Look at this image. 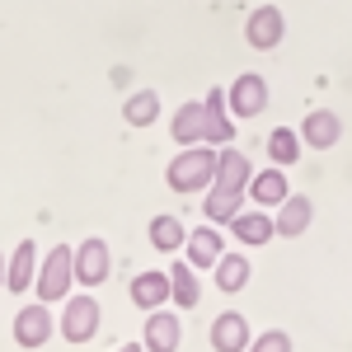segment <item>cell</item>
Segmentation results:
<instances>
[{
	"mask_svg": "<svg viewBox=\"0 0 352 352\" xmlns=\"http://www.w3.org/2000/svg\"><path fill=\"white\" fill-rule=\"evenodd\" d=\"M56 333V320H52V310H47V300H33V305H24L19 315H14V343L19 348H43L47 338Z\"/></svg>",
	"mask_w": 352,
	"mask_h": 352,
	"instance_id": "cell-5",
	"label": "cell"
},
{
	"mask_svg": "<svg viewBox=\"0 0 352 352\" xmlns=\"http://www.w3.org/2000/svg\"><path fill=\"white\" fill-rule=\"evenodd\" d=\"M300 146H305L300 132H292V127H272V132H268V160L287 169V164L300 160Z\"/></svg>",
	"mask_w": 352,
	"mask_h": 352,
	"instance_id": "cell-25",
	"label": "cell"
},
{
	"mask_svg": "<svg viewBox=\"0 0 352 352\" xmlns=\"http://www.w3.org/2000/svg\"><path fill=\"white\" fill-rule=\"evenodd\" d=\"M249 258L244 254H221L217 258V292H226V296H235V292H244L249 287Z\"/></svg>",
	"mask_w": 352,
	"mask_h": 352,
	"instance_id": "cell-22",
	"label": "cell"
},
{
	"mask_svg": "<svg viewBox=\"0 0 352 352\" xmlns=\"http://www.w3.org/2000/svg\"><path fill=\"white\" fill-rule=\"evenodd\" d=\"M160 118V94L155 89H136L122 99V122H132V127H151Z\"/></svg>",
	"mask_w": 352,
	"mask_h": 352,
	"instance_id": "cell-23",
	"label": "cell"
},
{
	"mask_svg": "<svg viewBox=\"0 0 352 352\" xmlns=\"http://www.w3.org/2000/svg\"><path fill=\"white\" fill-rule=\"evenodd\" d=\"M169 132H174L179 146H197V141H207V104H202V99L179 104L174 122H169Z\"/></svg>",
	"mask_w": 352,
	"mask_h": 352,
	"instance_id": "cell-17",
	"label": "cell"
},
{
	"mask_svg": "<svg viewBox=\"0 0 352 352\" xmlns=\"http://www.w3.org/2000/svg\"><path fill=\"white\" fill-rule=\"evenodd\" d=\"M217 146H207V141H197V146H179V155L169 160L164 169V184L174 192H207L212 188V179H217Z\"/></svg>",
	"mask_w": 352,
	"mask_h": 352,
	"instance_id": "cell-1",
	"label": "cell"
},
{
	"mask_svg": "<svg viewBox=\"0 0 352 352\" xmlns=\"http://www.w3.org/2000/svg\"><path fill=\"white\" fill-rule=\"evenodd\" d=\"M207 338H212L217 352H249V343H254L249 320H244L240 310H221L217 320H212V329H207Z\"/></svg>",
	"mask_w": 352,
	"mask_h": 352,
	"instance_id": "cell-9",
	"label": "cell"
},
{
	"mask_svg": "<svg viewBox=\"0 0 352 352\" xmlns=\"http://www.w3.org/2000/svg\"><path fill=\"white\" fill-rule=\"evenodd\" d=\"M56 333L66 343H89L99 333V300L94 296H66V310L56 320Z\"/></svg>",
	"mask_w": 352,
	"mask_h": 352,
	"instance_id": "cell-3",
	"label": "cell"
},
{
	"mask_svg": "<svg viewBox=\"0 0 352 352\" xmlns=\"http://www.w3.org/2000/svg\"><path fill=\"white\" fill-rule=\"evenodd\" d=\"M127 296H132L136 310H160L174 300V282H169V268H146L132 277V287H127Z\"/></svg>",
	"mask_w": 352,
	"mask_h": 352,
	"instance_id": "cell-7",
	"label": "cell"
},
{
	"mask_svg": "<svg viewBox=\"0 0 352 352\" xmlns=\"http://www.w3.org/2000/svg\"><path fill=\"white\" fill-rule=\"evenodd\" d=\"M230 235L249 249H258V244H268L277 235V221L268 217V207H258V212H240V217L230 221Z\"/></svg>",
	"mask_w": 352,
	"mask_h": 352,
	"instance_id": "cell-18",
	"label": "cell"
},
{
	"mask_svg": "<svg viewBox=\"0 0 352 352\" xmlns=\"http://www.w3.org/2000/svg\"><path fill=\"white\" fill-rule=\"evenodd\" d=\"M268 109V80L263 76H240V80L230 85V113L240 118V122H249V118H258V113Z\"/></svg>",
	"mask_w": 352,
	"mask_h": 352,
	"instance_id": "cell-10",
	"label": "cell"
},
{
	"mask_svg": "<svg viewBox=\"0 0 352 352\" xmlns=\"http://www.w3.org/2000/svg\"><path fill=\"white\" fill-rule=\"evenodd\" d=\"M282 33H287V19H282L277 5H258V10L244 19V43H249L254 52H272V47H282Z\"/></svg>",
	"mask_w": 352,
	"mask_h": 352,
	"instance_id": "cell-4",
	"label": "cell"
},
{
	"mask_svg": "<svg viewBox=\"0 0 352 352\" xmlns=\"http://www.w3.org/2000/svg\"><path fill=\"white\" fill-rule=\"evenodd\" d=\"M38 268H43L38 244H33V240H19V244H14V254H10V277H5V292L24 296L28 287L38 282Z\"/></svg>",
	"mask_w": 352,
	"mask_h": 352,
	"instance_id": "cell-12",
	"label": "cell"
},
{
	"mask_svg": "<svg viewBox=\"0 0 352 352\" xmlns=\"http://www.w3.org/2000/svg\"><path fill=\"white\" fill-rule=\"evenodd\" d=\"M146 235H151V244H155L160 254H179V249L188 244V226L179 217H169V212H160V217H151V230H146Z\"/></svg>",
	"mask_w": 352,
	"mask_h": 352,
	"instance_id": "cell-21",
	"label": "cell"
},
{
	"mask_svg": "<svg viewBox=\"0 0 352 352\" xmlns=\"http://www.w3.org/2000/svg\"><path fill=\"white\" fill-rule=\"evenodd\" d=\"M71 282H76V249L71 244H56L47 249V258H43V268H38V282H33V296L38 300H66L71 296Z\"/></svg>",
	"mask_w": 352,
	"mask_h": 352,
	"instance_id": "cell-2",
	"label": "cell"
},
{
	"mask_svg": "<svg viewBox=\"0 0 352 352\" xmlns=\"http://www.w3.org/2000/svg\"><path fill=\"white\" fill-rule=\"evenodd\" d=\"M249 197H254V207H282V202L292 197L287 169H282V164H268V169H258V174L249 179Z\"/></svg>",
	"mask_w": 352,
	"mask_h": 352,
	"instance_id": "cell-13",
	"label": "cell"
},
{
	"mask_svg": "<svg viewBox=\"0 0 352 352\" xmlns=\"http://www.w3.org/2000/svg\"><path fill=\"white\" fill-rule=\"evenodd\" d=\"M244 212V192H235V188H207V197H202V217L212 221V226H230V221Z\"/></svg>",
	"mask_w": 352,
	"mask_h": 352,
	"instance_id": "cell-20",
	"label": "cell"
},
{
	"mask_svg": "<svg viewBox=\"0 0 352 352\" xmlns=\"http://www.w3.org/2000/svg\"><path fill=\"white\" fill-rule=\"evenodd\" d=\"M226 254V235H221L217 226L207 221V226H197V230H188V244H184V258H188L192 268H217V258Z\"/></svg>",
	"mask_w": 352,
	"mask_h": 352,
	"instance_id": "cell-11",
	"label": "cell"
},
{
	"mask_svg": "<svg viewBox=\"0 0 352 352\" xmlns=\"http://www.w3.org/2000/svg\"><path fill=\"white\" fill-rule=\"evenodd\" d=\"M338 136H343V122H338V113H329V109H315L305 122H300V141L315 146V151L338 146Z\"/></svg>",
	"mask_w": 352,
	"mask_h": 352,
	"instance_id": "cell-19",
	"label": "cell"
},
{
	"mask_svg": "<svg viewBox=\"0 0 352 352\" xmlns=\"http://www.w3.org/2000/svg\"><path fill=\"white\" fill-rule=\"evenodd\" d=\"M249 352H296V348H292V333L268 329V333H258V338L249 343Z\"/></svg>",
	"mask_w": 352,
	"mask_h": 352,
	"instance_id": "cell-26",
	"label": "cell"
},
{
	"mask_svg": "<svg viewBox=\"0 0 352 352\" xmlns=\"http://www.w3.org/2000/svg\"><path fill=\"white\" fill-rule=\"evenodd\" d=\"M146 343H122V348H113V352H141Z\"/></svg>",
	"mask_w": 352,
	"mask_h": 352,
	"instance_id": "cell-28",
	"label": "cell"
},
{
	"mask_svg": "<svg viewBox=\"0 0 352 352\" xmlns=\"http://www.w3.org/2000/svg\"><path fill=\"white\" fill-rule=\"evenodd\" d=\"M169 282H174V300H179V310H192V305L202 300V282H197V268H192L188 258L169 268Z\"/></svg>",
	"mask_w": 352,
	"mask_h": 352,
	"instance_id": "cell-24",
	"label": "cell"
},
{
	"mask_svg": "<svg viewBox=\"0 0 352 352\" xmlns=\"http://www.w3.org/2000/svg\"><path fill=\"white\" fill-rule=\"evenodd\" d=\"M272 221H277V235H282V240H300V235L310 230V221H315V202L300 197V192H292V197L277 207Z\"/></svg>",
	"mask_w": 352,
	"mask_h": 352,
	"instance_id": "cell-16",
	"label": "cell"
},
{
	"mask_svg": "<svg viewBox=\"0 0 352 352\" xmlns=\"http://www.w3.org/2000/svg\"><path fill=\"white\" fill-rule=\"evenodd\" d=\"M141 343L146 352H179L184 348V324H179V315L174 310H151L146 315V329H141Z\"/></svg>",
	"mask_w": 352,
	"mask_h": 352,
	"instance_id": "cell-8",
	"label": "cell"
},
{
	"mask_svg": "<svg viewBox=\"0 0 352 352\" xmlns=\"http://www.w3.org/2000/svg\"><path fill=\"white\" fill-rule=\"evenodd\" d=\"M5 277H10V258L0 254V287H5Z\"/></svg>",
	"mask_w": 352,
	"mask_h": 352,
	"instance_id": "cell-27",
	"label": "cell"
},
{
	"mask_svg": "<svg viewBox=\"0 0 352 352\" xmlns=\"http://www.w3.org/2000/svg\"><path fill=\"white\" fill-rule=\"evenodd\" d=\"M249 179H254V164H249V155L244 151H235V146H221L217 155V188H235V192H249Z\"/></svg>",
	"mask_w": 352,
	"mask_h": 352,
	"instance_id": "cell-15",
	"label": "cell"
},
{
	"mask_svg": "<svg viewBox=\"0 0 352 352\" xmlns=\"http://www.w3.org/2000/svg\"><path fill=\"white\" fill-rule=\"evenodd\" d=\"M207 146H230L235 141V122H230V94L226 89H207Z\"/></svg>",
	"mask_w": 352,
	"mask_h": 352,
	"instance_id": "cell-14",
	"label": "cell"
},
{
	"mask_svg": "<svg viewBox=\"0 0 352 352\" xmlns=\"http://www.w3.org/2000/svg\"><path fill=\"white\" fill-rule=\"evenodd\" d=\"M109 268H113V254L99 235H89V240L76 244V282H80V287H104V282H109Z\"/></svg>",
	"mask_w": 352,
	"mask_h": 352,
	"instance_id": "cell-6",
	"label": "cell"
}]
</instances>
